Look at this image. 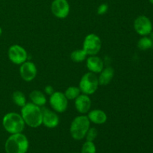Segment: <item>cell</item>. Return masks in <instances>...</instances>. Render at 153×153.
<instances>
[{
	"mask_svg": "<svg viewBox=\"0 0 153 153\" xmlns=\"http://www.w3.org/2000/svg\"><path fill=\"white\" fill-rule=\"evenodd\" d=\"M81 153H97V148L94 142L86 140L82 145Z\"/></svg>",
	"mask_w": 153,
	"mask_h": 153,
	"instance_id": "obj_22",
	"label": "cell"
},
{
	"mask_svg": "<svg viewBox=\"0 0 153 153\" xmlns=\"http://www.w3.org/2000/svg\"><path fill=\"white\" fill-rule=\"evenodd\" d=\"M87 68L90 72L94 73H100L104 69V62L97 55H91L87 59Z\"/></svg>",
	"mask_w": 153,
	"mask_h": 153,
	"instance_id": "obj_14",
	"label": "cell"
},
{
	"mask_svg": "<svg viewBox=\"0 0 153 153\" xmlns=\"http://www.w3.org/2000/svg\"><path fill=\"white\" fill-rule=\"evenodd\" d=\"M7 56L9 60L13 64L21 65L25 61H26L28 58V54L25 49L19 45H12L7 51Z\"/></svg>",
	"mask_w": 153,
	"mask_h": 153,
	"instance_id": "obj_8",
	"label": "cell"
},
{
	"mask_svg": "<svg viewBox=\"0 0 153 153\" xmlns=\"http://www.w3.org/2000/svg\"><path fill=\"white\" fill-rule=\"evenodd\" d=\"M51 10L57 18L64 19L70 13V4L67 0H54L51 4Z\"/></svg>",
	"mask_w": 153,
	"mask_h": 153,
	"instance_id": "obj_10",
	"label": "cell"
},
{
	"mask_svg": "<svg viewBox=\"0 0 153 153\" xmlns=\"http://www.w3.org/2000/svg\"><path fill=\"white\" fill-rule=\"evenodd\" d=\"M98 135V131L96 128H90L85 135V138L88 141L94 142Z\"/></svg>",
	"mask_w": 153,
	"mask_h": 153,
	"instance_id": "obj_23",
	"label": "cell"
},
{
	"mask_svg": "<svg viewBox=\"0 0 153 153\" xmlns=\"http://www.w3.org/2000/svg\"><path fill=\"white\" fill-rule=\"evenodd\" d=\"M134 28L140 36H148L152 31V23L149 17L145 15L137 16L134 22Z\"/></svg>",
	"mask_w": 153,
	"mask_h": 153,
	"instance_id": "obj_9",
	"label": "cell"
},
{
	"mask_svg": "<svg viewBox=\"0 0 153 153\" xmlns=\"http://www.w3.org/2000/svg\"><path fill=\"white\" fill-rule=\"evenodd\" d=\"M88 117L90 122L97 125L104 124L107 121V115L102 110L95 109L88 113Z\"/></svg>",
	"mask_w": 153,
	"mask_h": 153,
	"instance_id": "obj_15",
	"label": "cell"
},
{
	"mask_svg": "<svg viewBox=\"0 0 153 153\" xmlns=\"http://www.w3.org/2000/svg\"><path fill=\"white\" fill-rule=\"evenodd\" d=\"M37 70L35 64L31 61H25L19 67V75L25 82H31L37 76Z\"/></svg>",
	"mask_w": 153,
	"mask_h": 153,
	"instance_id": "obj_11",
	"label": "cell"
},
{
	"mask_svg": "<svg viewBox=\"0 0 153 153\" xmlns=\"http://www.w3.org/2000/svg\"><path fill=\"white\" fill-rule=\"evenodd\" d=\"M44 92H45V94H47V95L51 96L54 92H55V91H54L53 87L51 86V85H47V86L45 87Z\"/></svg>",
	"mask_w": 153,
	"mask_h": 153,
	"instance_id": "obj_25",
	"label": "cell"
},
{
	"mask_svg": "<svg viewBox=\"0 0 153 153\" xmlns=\"http://www.w3.org/2000/svg\"><path fill=\"white\" fill-rule=\"evenodd\" d=\"M99 85L98 77L95 73L89 72L82 77L79 88L82 94L89 96L94 94L97 91Z\"/></svg>",
	"mask_w": 153,
	"mask_h": 153,
	"instance_id": "obj_5",
	"label": "cell"
},
{
	"mask_svg": "<svg viewBox=\"0 0 153 153\" xmlns=\"http://www.w3.org/2000/svg\"><path fill=\"white\" fill-rule=\"evenodd\" d=\"M2 126L7 132L13 134L22 133L25 128V123L21 114L10 112L3 117Z\"/></svg>",
	"mask_w": 153,
	"mask_h": 153,
	"instance_id": "obj_4",
	"label": "cell"
},
{
	"mask_svg": "<svg viewBox=\"0 0 153 153\" xmlns=\"http://www.w3.org/2000/svg\"><path fill=\"white\" fill-rule=\"evenodd\" d=\"M149 37H150V39L152 40V41L153 42V31H152V32L149 34Z\"/></svg>",
	"mask_w": 153,
	"mask_h": 153,
	"instance_id": "obj_26",
	"label": "cell"
},
{
	"mask_svg": "<svg viewBox=\"0 0 153 153\" xmlns=\"http://www.w3.org/2000/svg\"><path fill=\"white\" fill-rule=\"evenodd\" d=\"M21 116L25 125L31 128H37L42 125L43 111L40 107L33 104L32 102L26 103L21 109Z\"/></svg>",
	"mask_w": 153,
	"mask_h": 153,
	"instance_id": "obj_1",
	"label": "cell"
},
{
	"mask_svg": "<svg viewBox=\"0 0 153 153\" xmlns=\"http://www.w3.org/2000/svg\"><path fill=\"white\" fill-rule=\"evenodd\" d=\"M75 106L79 113L82 114L88 113L91 106V98L86 94H80L75 100Z\"/></svg>",
	"mask_w": 153,
	"mask_h": 153,
	"instance_id": "obj_13",
	"label": "cell"
},
{
	"mask_svg": "<svg viewBox=\"0 0 153 153\" xmlns=\"http://www.w3.org/2000/svg\"><path fill=\"white\" fill-rule=\"evenodd\" d=\"M28 147L29 142L22 133L10 134L4 143L6 153H26Z\"/></svg>",
	"mask_w": 153,
	"mask_h": 153,
	"instance_id": "obj_2",
	"label": "cell"
},
{
	"mask_svg": "<svg viewBox=\"0 0 153 153\" xmlns=\"http://www.w3.org/2000/svg\"><path fill=\"white\" fill-rule=\"evenodd\" d=\"M49 104L55 112L63 113L66 111L68 107V100L64 93L61 91H55L50 96Z\"/></svg>",
	"mask_w": 153,
	"mask_h": 153,
	"instance_id": "obj_7",
	"label": "cell"
},
{
	"mask_svg": "<svg viewBox=\"0 0 153 153\" xmlns=\"http://www.w3.org/2000/svg\"><path fill=\"white\" fill-rule=\"evenodd\" d=\"M12 100L14 102L15 105H16L19 107H23L25 104H26V98L25 96L22 92L19 91H14L12 95Z\"/></svg>",
	"mask_w": 153,
	"mask_h": 153,
	"instance_id": "obj_18",
	"label": "cell"
},
{
	"mask_svg": "<svg viewBox=\"0 0 153 153\" xmlns=\"http://www.w3.org/2000/svg\"><path fill=\"white\" fill-rule=\"evenodd\" d=\"M114 76V70L112 67H108L103 69L98 77L100 85L105 86V85H108L111 81L113 79Z\"/></svg>",
	"mask_w": 153,
	"mask_h": 153,
	"instance_id": "obj_16",
	"label": "cell"
},
{
	"mask_svg": "<svg viewBox=\"0 0 153 153\" xmlns=\"http://www.w3.org/2000/svg\"><path fill=\"white\" fill-rule=\"evenodd\" d=\"M149 2L151 3V4H153V0H149Z\"/></svg>",
	"mask_w": 153,
	"mask_h": 153,
	"instance_id": "obj_28",
	"label": "cell"
},
{
	"mask_svg": "<svg viewBox=\"0 0 153 153\" xmlns=\"http://www.w3.org/2000/svg\"><path fill=\"white\" fill-rule=\"evenodd\" d=\"M108 10V5L106 3H103L101 4L97 8V13L99 15H104L105 13H107Z\"/></svg>",
	"mask_w": 153,
	"mask_h": 153,
	"instance_id": "obj_24",
	"label": "cell"
},
{
	"mask_svg": "<svg viewBox=\"0 0 153 153\" xmlns=\"http://www.w3.org/2000/svg\"><path fill=\"white\" fill-rule=\"evenodd\" d=\"M1 34H2V28H1V27H0V37H1Z\"/></svg>",
	"mask_w": 153,
	"mask_h": 153,
	"instance_id": "obj_27",
	"label": "cell"
},
{
	"mask_svg": "<svg viewBox=\"0 0 153 153\" xmlns=\"http://www.w3.org/2000/svg\"><path fill=\"white\" fill-rule=\"evenodd\" d=\"M43 111V120L42 124L49 128H54L59 124V117L56 112H54L49 109Z\"/></svg>",
	"mask_w": 153,
	"mask_h": 153,
	"instance_id": "obj_12",
	"label": "cell"
},
{
	"mask_svg": "<svg viewBox=\"0 0 153 153\" xmlns=\"http://www.w3.org/2000/svg\"><path fill=\"white\" fill-rule=\"evenodd\" d=\"M137 47L140 50H148L153 47V42L148 36H143L137 42Z\"/></svg>",
	"mask_w": 153,
	"mask_h": 153,
	"instance_id": "obj_19",
	"label": "cell"
},
{
	"mask_svg": "<svg viewBox=\"0 0 153 153\" xmlns=\"http://www.w3.org/2000/svg\"><path fill=\"white\" fill-rule=\"evenodd\" d=\"M81 91L79 89V87L76 86H71L69 87L67 90H66L65 94L66 97L68 100H75L79 95L81 94Z\"/></svg>",
	"mask_w": 153,
	"mask_h": 153,
	"instance_id": "obj_21",
	"label": "cell"
},
{
	"mask_svg": "<svg viewBox=\"0 0 153 153\" xmlns=\"http://www.w3.org/2000/svg\"><path fill=\"white\" fill-rule=\"evenodd\" d=\"M30 100H31V102L33 104L36 105L41 107V106H44L46 103V95L43 94V92L40 91H31V94L29 95Z\"/></svg>",
	"mask_w": 153,
	"mask_h": 153,
	"instance_id": "obj_17",
	"label": "cell"
},
{
	"mask_svg": "<svg viewBox=\"0 0 153 153\" xmlns=\"http://www.w3.org/2000/svg\"><path fill=\"white\" fill-rule=\"evenodd\" d=\"M87 56H88V54L83 49H76L72 52L71 55H70V58L74 62L79 63L85 61L87 58Z\"/></svg>",
	"mask_w": 153,
	"mask_h": 153,
	"instance_id": "obj_20",
	"label": "cell"
},
{
	"mask_svg": "<svg viewBox=\"0 0 153 153\" xmlns=\"http://www.w3.org/2000/svg\"><path fill=\"white\" fill-rule=\"evenodd\" d=\"M90 128H91V122L88 116L82 114L75 117L72 121L70 132L74 140H81L85 138Z\"/></svg>",
	"mask_w": 153,
	"mask_h": 153,
	"instance_id": "obj_3",
	"label": "cell"
},
{
	"mask_svg": "<svg viewBox=\"0 0 153 153\" xmlns=\"http://www.w3.org/2000/svg\"><path fill=\"white\" fill-rule=\"evenodd\" d=\"M102 48L100 37L95 34H90L85 37L82 49L87 52L88 55H97Z\"/></svg>",
	"mask_w": 153,
	"mask_h": 153,
	"instance_id": "obj_6",
	"label": "cell"
}]
</instances>
